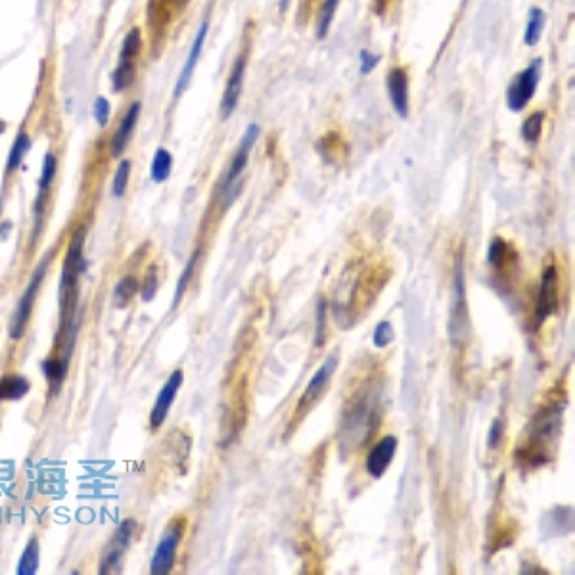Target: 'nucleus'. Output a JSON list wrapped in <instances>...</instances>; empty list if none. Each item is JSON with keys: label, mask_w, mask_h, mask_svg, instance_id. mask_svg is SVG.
I'll return each instance as SVG.
<instances>
[{"label": "nucleus", "mask_w": 575, "mask_h": 575, "mask_svg": "<svg viewBox=\"0 0 575 575\" xmlns=\"http://www.w3.org/2000/svg\"><path fill=\"white\" fill-rule=\"evenodd\" d=\"M539 69H541V63L539 60H535L529 68L514 77L510 86L506 89V106L512 112H521L529 104V100L533 98L537 84H539Z\"/></svg>", "instance_id": "nucleus-7"}, {"label": "nucleus", "mask_w": 575, "mask_h": 575, "mask_svg": "<svg viewBox=\"0 0 575 575\" xmlns=\"http://www.w3.org/2000/svg\"><path fill=\"white\" fill-rule=\"evenodd\" d=\"M38 567V541L33 537L20 560V567H17V574L20 575H33Z\"/></svg>", "instance_id": "nucleus-23"}, {"label": "nucleus", "mask_w": 575, "mask_h": 575, "mask_svg": "<svg viewBox=\"0 0 575 575\" xmlns=\"http://www.w3.org/2000/svg\"><path fill=\"white\" fill-rule=\"evenodd\" d=\"M378 61H380V56H378V54H372L370 50H362V52H360V73H362V75L370 73V71L378 66Z\"/></svg>", "instance_id": "nucleus-32"}, {"label": "nucleus", "mask_w": 575, "mask_h": 575, "mask_svg": "<svg viewBox=\"0 0 575 575\" xmlns=\"http://www.w3.org/2000/svg\"><path fill=\"white\" fill-rule=\"evenodd\" d=\"M544 27V12L541 8H531L528 20V27L523 33V43L528 46H533L539 43V38L543 35Z\"/></svg>", "instance_id": "nucleus-20"}, {"label": "nucleus", "mask_w": 575, "mask_h": 575, "mask_svg": "<svg viewBox=\"0 0 575 575\" xmlns=\"http://www.w3.org/2000/svg\"><path fill=\"white\" fill-rule=\"evenodd\" d=\"M138 291V280L135 276H125L121 282L117 284L115 288V305L117 307H125L129 303L130 299L137 296Z\"/></svg>", "instance_id": "nucleus-25"}, {"label": "nucleus", "mask_w": 575, "mask_h": 575, "mask_svg": "<svg viewBox=\"0 0 575 575\" xmlns=\"http://www.w3.org/2000/svg\"><path fill=\"white\" fill-rule=\"evenodd\" d=\"M94 117L96 121L104 127L109 119V102L106 98H98L96 100V106H94Z\"/></svg>", "instance_id": "nucleus-34"}, {"label": "nucleus", "mask_w": 575, "mask_h": 575, "mask_svg": "<svg viewBox=\"0 0 575 575\" xmlns=\"http://www.w3.org/2000/svg\"><path fill=\"white\" fill-rule=\"evenodd\" d=\"M470 332V316H468L466 284H464V270L462 263L457 265V278H454V299H452L451 322H449V336L452 344L460 345L468 339Z\"/></svg>", "instance_id": "nucleus-5"}, {"label": "nucleus", "mask_w": 575, "mask_h": 575, "mask_svg": "<svg viewBox=\"0 0 575 575\" xmlns=\"http://www.w3.org/2000/svg\"><path fill=\"white\" fill-rule=\"evenodd\" d=\"M184 529H186V518H176L165 528L160 543H158V549L153 552L152 564H150V572L153 575H165L171 572V567L175 564L176 549L184 535Z\"/></svg>", "instance_id": "nucleus-3"}, {"label": "nucleus", "mask_w": 575, "mask_h": 575, "mask_svg": "<svg viewBox=\"0 0 575 575\" xmlns=\"http://www.w3.org/2000/svg\"><path fill=\"white\" fill-rule=\"evenodd\" d=\"M46 267H48V261H43L40 267L35 270V275L31 278V284L27 286V290L20 299V303L15 305L14 316H12V322H10V337L12 339H20L23 336V332L27 328V322L31 319V313H33V305H35V299H37L38 288H40V282L45 278Z\"/></svg>", "instance_id": "nucleus-6"}, {"label": "nucleus", "mask_w": 575, "mask_h": 575, "mask_svg": "<svg viewBox=\"0 0 575 575\" xmlns=\"http://www.w3.org/2000/svg\"><path fill=\"white\" fill-rule=\"evenodd\" d=\"M541 130H543V114L537 112L531 114L521 125V137L526 142H537L541 137Z\"/></svg>", "instance_id": "nucleus-26"}, {"label": "nucleus", "mask_w": 575, "mask_h": 575, "mask_svg": "<svg viewBox=\"0 0 575 575\" xmlns=\"http://www.w3.org/2000/svg\"><path fill=\"white\" fill-rule=\"evenodd\" d=\"M259 135H261L259 127H257V125H250L247 130H245V135L242 137V142H240V146H238L234 158H232L229 173H227V176H224V183H222V192H224L227 206L232 204V199L236 198L238 190H240L238 181H240V176H242V173H244V169L247 167L250 152H252V148L255 146V142H257Z\"/></svg>", "instance_id": "nucleus-4"}, {"label": "nucleus", "mask_w": 575, "mask_h": 575, "mask_svg": "<svg viewBox=\"0 0 575 575\" xmlns=\"http://www.w3.org/2000/svg\"><path fill=\"white\" fill-rule=\"evenodd\" d=\"M505 424H503V420L500 418H495L493 420V424H491V431H489V439H487V443H489L491 449H495L498 443H500V439H503V434H505Z\"/></svg>", "instance_id": "nucleus-33"}, {"label": "nucleus", "mask_w": 575, "mask_h": 575, "mask_svg": "<svg viewBox=\"0 0 575 575\" xmlns=\"http://www.w3.org/2000/svg\"><path fill=\"white\" fill-rule=\"evenodd\" d=\"M137 521L135 520H125L117 528L114 535V541L109 544V549L104 552L102 562H100V574H109L114 572L115 567H119L121 558L125 551L129 549V544L132 543V539L137 535Z\"/></svg>", "instance_id": "nucleus-9"}, {"label": "nucleus", "mask_w": 575, "mask_h": 575, "mask_svg": "<svg viewBox=\"0 0 575 575\" xmlns=\"http://www.w3.org/2000/svg\"><path fill=\"white\" fill-rule=\"evenodd\" d=\"M207 29H209V22H204L201 23V27L198 29V35H196V38H194V45H192L190 48V54H188V58H186V61H184V68L183 71H181V75H178V81H176V86H175V96H181L184 92V89L188 86V83H190L192 75H194V69H196V66H198L199 61V56H201V50H204V43H206L207 38Z\"/></svg>", "instance_id": "nucleus-16"}, {"label": "nucleus", "mask_w": 575, "mask_h": 575, "mask_svg": "<svg viewBox=\"0 0 575 575\" xmlns=\"http://www.w3.org/2000/svg\"><path fill=\"white\" fill-rule=\"evenodd\" d=\"M155 288H158V270L155 267H152L148 270V275L144 278V284H142V298L148 301V299L153 298L155 293Z\"/></svg>", "instance_id": "nucleus-31"}, {"label": "nucleus", "mask_w": 575, "mask_h": 575, "mask_svg": "<svg viewBox=\"0 0 575 575\" xmlns=\"http://www.w3.org/2000/svg\"><path fill=\"white\" fill-rule=\"evenodd\" d=\"M142 29L135 25L127 31V35L123 38L121 52H119V60L114 69V75H112V83H114L115 92L127 91L132 83L137 81V66L138 58L142 54Z\"/></svg>", "instance_id": "nucleus-2"}, {"label": "nucleus", "mask_w": 575, "mask_h": 575, "mask_svg": "<svg viewBox=\"0 0 575 575\" xmlns=\"http://www.w3.org/2000/svg\"><path fill=\"white\" fill-rule=\"evenodd\" d=\"M171 167H173V155L165 148H160L152 161V178L155 183H165L171 175Z\"/></svg>", "instance_id": "nucleus-21"}, {"label": "nucleus", "mask_w": 575, "mask_h": 575, "mask_svg": "<svg viewBox=\"0 0 575 575\" xmlns=\"http://www.w3.org/2000/svg\"><path fill=\"white\" fill-rule=\"evenodd\" d=\"M31 390L27 378L20 374H6L0 378V401H20Z\"/></svg>", "instance_id": "nucleus-17"}, {"label": "nucleus", "mask_w": 575, "mask_h": 575, "mask_svg": "<svg viewBox=\"0 0 575 575\" xmlns=\"http://www.w3.org/2000/svg\"><path fill=\"white\" fill-rule=\"evenodd\" d=\"M83 242H84V229H79L71 238L69 252L66 255L63 263V273H61L60 282V299H61V316L63 324H68V319L75 311L77 301V278L81 275L83 268Z\"/></svg>", "instance_id": "nucleus-1"}, {"label": "nucleus", "mask_w": 575, "mask_h": 575, "mask_svg": "<svg viewBox=\"0 0 575 575\" xmlns=\"http://www.w3.org/2000/svg\"><path fill=\"white\" fill-rule=\"evenodd\" d=\"M244 77H245V54H242L234 63V68L230 69L229 81L224 86V94H222L221 102V115L222 119H227L234 114L240 96H242V89H244Z\"/></svg>", "instance_id": "nucleus-14"}, {"label": "nucleus", "mask_w": 575, "mask_h": 575, "mask_svg": "<svg viewBox=\"0 0 575 575\" xmlns=\"http://www.w3.org/2000/svg\"><path fill=\"white\" fill-rule=\"evenodd\" d=\"M556 305H558V273H556L554 265H549L543 270V276H541V288H539L535 313L537 326L543 324L544 319L556 309Z\"/></svg>", "instance_id": "nucleus-10"}, {"label": "nucleus", "mask_w": 575, "mask_h": 575, "mask_svg": "<svg viewBox=\"0 0 575 575\" xmlns=\"http://www.w3.org/2000/svg\"><path fill=\"white\" fill-rule=\"evenodd\" d=\"M31 148V135L25 129L20 130V135L15 137L14 144H12V150H10V155H8V163H6V176L12 175L14 171H17L20 163L25 158V153L29 152Z\"/></svg>", "instance_id": "nucleus-18"}, {"label": "nucleus", "mask_w": 575, "mask_h": 575, "mask_svg": "<svg viewBox=\"0 0 575 575\" xmlns=\"http://www.w3.org/2000/svg\"><path fill=\"white\" fill-rule=\"evenodd\" d=\"M181 385H183V370L176 368L175 372L169 376V380L161 388L160 395L155 399V405H153L152 413H150V428L160 429L163 426L171 406L175 403V397L178 390H181Z\"/></svg>", "instance_id": "nucleus-12"}, {"label": "nucleus", "mask_w": 575, "mask_h": 575, "mask_svg": "<svg viewBox=\"0 0 575 575\" xmlns=\"http://www.w3.org/2000/svg\"><path fill=\"white\" fill-rule=\"evenodd\" d=\"M56 173H58V158H56V153L54 152H48L45 155V161H43V173H40V181H38L37 196H40V198H48Z\"/></svg>", "instance_id": "nucleus-19"}, {"label": "nucleus", "mask_w": 575, "mask_h": 575, "mask_svg": "<svg viewBox=\"0 0 575 575\" xmlns=\"http://www.w3.org/2000/svg\"><path fill=\"white\" fill-rule=\"evenodd\" d=\"M66 370H68V362L61 357H50V359L43 362V372H45L46 380L52 385H60L63 376H66Z\"/></svg>", "instance_id": "nucleus-24"}, {"label": "nucleus", "mask_w": 575, "mask_h": 575, "mask_svg": "<svg viewBox=\"0 0 575 575\" xmlns=\"http://www.w3.org/2000/svg\"><path fill=\"white\" fill-rule=\"evenodd\" d=\"M388 92L399 117H406L408 115V75L405 69H391L388 75Z\"/></svg>", "instance_id": "nucleus-15"}, {"label": "nucleus", "mask_w": 575, "mask_h": 575, "mask_svg": "<svg viewBox=\"0 0 575 575\" xmlns=\"http://www.w3.org/2000/svg\"><path fill=\"white\" fill-rule=\"evenodd\" d=\"M161 2H171V4H181L184 0H161Z\"/></svg>", "instance_id": "nucleus-36"}, {"label": "nucleus", "mask_w": 575, "mask_h": 575, "mask_svg": "<svg viewBox=\"0 0 575 575\" xmlns=\"http://www.w3.org/2000/svg\"><path fill=\"white\" fill-rule=\"evenodd\" d=\"M130 175V161L123 160L117 167V173L114 176V196L115 198H123L125 192H127V184H129Z\"/></svg>", "instance_id": "nucleus-28"}, {"label": "nucleus", "mask_w": 575, "mask_h": 575, "mask_svg": "<svg viewBox=\"0 0 575 575\" xmlns=\"http://www.w3.org/2000/svg\"><path fill=\"white\" fill-rule=\"evenodd\" d=\"M337 368V355H330L328 359L322 362L321 367H319V370L314 372L313 378L309 380V383H307L305 391L301 393V397H299V403H298V411L296 413L298 414H303L307 413L311 406L319 401V399L322 397V393L326 391V388H328L330 380H332V376H334V372H336Z\"/></svg>", "instance_id": "nucleus-8"}, {"label": "nucleus", "mask_w": 575, "mask_h": 575, "mask_svg": "<svg viewBox=\"0 0 575 575\" xmlns=\"http://www.w3.org/2000/svg\"><path fill=\"white\" fill-rule=\"evenodd\" d=\"M395 452H397V437L383 436L368 452L367 462H365L367 474L374 480H380L388 472Z\"/></svg>", "instance_id": "nucleus-13"}, {"label": "nucleus", "mask_w": 575, "mask_h": 575, "mask_svg": "<svg viewBox=\"0 0 575 575\" xmlns=\"http://www.w3.org/2000/svg\"><path fill=\"white\" fill-rule=\"evenodd\" d=\"M489 263L493 267H503L508 263V244L500 238H493L489 244Z\"/></svg>", "instance_id": "nucleus-27"}, {"label": "nucleus", "mask_w": 575, "mask_h": 575, "mask_svg": "<svg viewBox=\"0 0 575 575\" xmlns=\"http://www.w3.org/2000/svg\"><path fill=\"white\" fill-rule=\"evenodd\" d=\"M140 102H132L127 109H125V114L121 115V119L117 121V125H115L114 129V135H112V138H109V153L114 155V158H119L125 150H127V146H129L130 138H132V135H135V129H137V123H138V117H140Z\"/></svg>", "instance_id": "nucleus-11"}, {"label": "nucleus", "mask_w": 575, "mask_h": 575, "mask_svg": "<svg viewBox=\"0 0 575 575\" xmlns=\"http://www.w3.org/2000/svg\"><path fill=\"white\" fill-rule=\"evenodd\" d=\"M324 311H326V305H324V301H321V305H319V322H316V345L322 344V328H324Z\"/></svg>", "instance_id": "nucleus-35"}, {"label": "nucleus", "mask_w": 575, "mask_h": 575, "mask_svg": "<svg viewBox=\"0 0 575 575\" xmlns=\"http://www.w3.org/2000/svg\"><path fill=\"white\" fill-rule=\"evenodd\" d=\"M395 339V332H393V326H391V322L383 321L380 322L378 326H376L374 330V345L378 347V349H383V347H388V345L391 344Z\"/></svg>", "instance_id": "nucleus-29"}, {"label": "nucleus", "mask_w": 575, "mask_h": 575, "mask_svg": "<svg viewBox=\"0 0 575 575\" xmlns=\"http://www.w3.org/2000/svg\"><path fill=\"white\" fill-rule=\"evenodd\" d=\"M196 259H198V253H194L190 259H188V263H186V268H184L183 275H181V278H178V284H176L175 305H178V301H181V298L184 296V290H186V286H188V282H190L192 273H194V265H196Z\"/></svg>", "instance_id": "nucleus-30"}, {"label": "nucleus", "mask_w": 575, "mask_h": 575, "mask_svg": "<svg viewBox=\"0 0 575 575\" xmlns=\"http://www.w3.org/2000/svg\"><path fill=\"white\" fill-rule=\"evenodd\" d=\"M342 0H322L321 10H319V22H316V37L324 38L328 35L330 25L334 22V15Z\"/></svg>", "instance_id": "nucleus-22"}]
</instances>
